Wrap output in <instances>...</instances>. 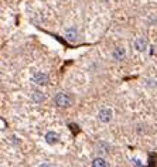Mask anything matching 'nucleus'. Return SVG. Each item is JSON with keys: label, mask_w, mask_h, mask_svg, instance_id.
I'll use <instances>...</instances> for the list:
<instances>
[{"label": "nucleus", "mask_w": 157, "mask_h": 167, "mask_svg": "<svg viewBox=\"0 0 157 167\" xmlns=\"http://www.w3.org/2000/svg\"><path fill=\"white\" fill-rule=\"evenodd\" d=\"M54 102H55L57 106H59V108H68V106H71V104H72V99H71V97L68 95V93L58 92L54 98Z\"/></svg>", "instance_id": "1"}, {"label": "nucleus", "mask_w": 157, "mask_h": 167, "mask_svg": "<svg viewBox=\"0 0 157 167\" xmlns=\"http://www.w3.org/2000/svg\"><path fill=\"white\" fill-rule=\"evenodd\" d=\"M113 118V111L110 108H103L98 112V120L102 123H109Z\"/></svg>", "instance_id": "2"}, {"label": "nucleus", "mask_w": 157, "mask_h": 167, "mask_svg": "<svg viewBox=\"0 0 157 167\" xmlns=\"http://www.w3.org/2000/svg\"><path fill=\"white\" fill-rule=\"evenodd\" d=\"M33 82L36 85H47L48 84V75L45 72H36L33 75Z\"/></svg>", "instance_id": "3"}, {"label": "nucleus", "mask_w": 157, "mask_h": 167, "mask_svg": "<svg viewBox=\"0 0 157 167\" xmlns=\"http://www.w3.org/2000/svg\"><path fill=\"white\" fill-rule=\"evenodd\" d=\"M112 57H113V59H116V61H123L124 57H126V50H124L123 47H116V48L113 50V52H112Z\"/></svg>", "instance_id": "4"}, {"label": "nucleus", "mask_w": 157, "mask_h": 167, "mask_svg": "<svg viewBox=\"0 0 157 167\" xmlns=\"http://www.w3.org/2000/svg\"><path fill=\"white\" fill-rule=\"evenodd\" d=\"M44 139H45V142H47L48 145H57L59 140V136H58V133H55V132H47Z\"/></svg>", "instance_id": "5"}, {"label": "nucleus", "mask_w": 157, "mask_h": 167, "mask_svg": "<svg viewBox=\"0 0 157 167\" xmlns=\"http://www.w3.org/2000/svg\"><path fill=\"white\" fill-rule=\"evenodd\" d=\"M135 48L137 51H144L147 48V40L144 37H137L135 40Z\"/></svg>", "instance_id": "6"}, {"label": "nucleus", "mask_w": 157, "mask_h": 167, "mask_svg": "<svg viewBox=\"0 0 157 167\" xmlns=\"http://www.w3.org/2000/svg\"><path fill=\"white\" fill-rule=\"evenodd\" d=\"M65 38L68 41H71V43H75V41H77V38H78V31L75 28H68L65 31Z\"/></svg>", "instance_id": "7"}, {"label": "nucleus", "mask_w": 157, "mask_h": 167, "mask_svg": "<svg viewBox=\"0 0 157 167\" xmlns=\"http://www.w3.org/2000/svg\"><path fill=\"white\" fill-rule=\"evenodd\" d=\"M92 167H109V164H108V161H106L103 157H95V159L92 160L91 163Z\"/></svg>", "instance_id": "8"}, {"label": "nucleus", "mask_w": 157, "mask_h": 167, "mask_svg": "<svg viewBox=\"0 0 157 167\" xmlns=\"http://www.w3.org/2000/svg\"><path fill=\"white\" fill-rule=\"evenodd\" d=\"M31 99H33L36 104H41V102L45 101V95H44L43 92H40V91H36V92L31 93Z\"/></svg>", "instance_id": "9"}, {"label": "nucleus", "mask_w": 157, "mask_h": 167, "mask_svg": "<svg viewBox=\"0 0 157 167\" xmlns=\"http://www.w3.org/2000/svg\"><path fill=\"white\" fill-rule=\"evenodd\" d=\"M41 167H57V166H54V164H48V163H44V164H41Z\"/></svg>", "instance_id": "10"}]
</instances>
